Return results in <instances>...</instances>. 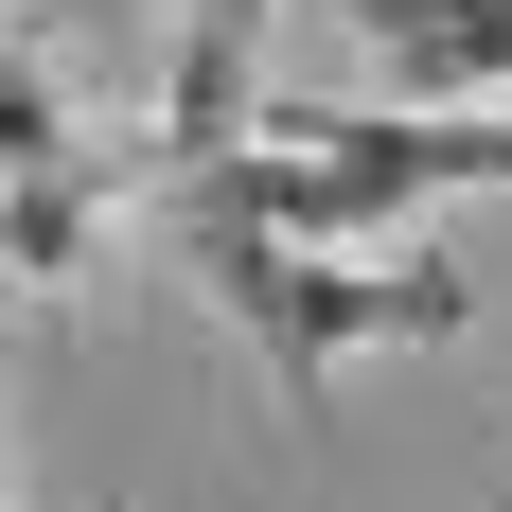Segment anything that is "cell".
Returning <instances> with one entry per match:
<instances>
[{"mask_svg": "<svg viewBox=\"0 0 512 512\" xmlns=\"http://www.w3.org/2000/svg\"><path fill=\"white\" fill-rule=\"evenodd\" d=\"M159 195H177V265L248 318L265 407H283V424H318V389H336L354 354H442V336L477 318V283H460V265H424V248L354 265V248H318V230H265V212L195 195V177H159Z\"/></svg>", "mask_w": 512, "mask_h": 512, "instance_id": "1", "label": "cell"}, {"mask_svg": "<svg viewBox=\"0 0 512 512\" xmlns=\"http://www.w3.org/2000/svg\"><path fill=\"white\" fill-rule=\"evenodd\" d=\"M389 71V106H495L512 89V0H336Z\"/></svg>", "mask_w": 512, "mask_h": 512, "instance_id": "2", "label": "cell"}, {"mask_svg": "<svg viewBox=\"0 0 512 512\" xmlns=\"http://www.w3.org/2000/svg\"><path fill=\"white\" fill-rule=\"evenodd\" d=\"M248 53H265V0H177V71H159V159H230V142H248Z\"/></svg>", "mask_w": 512, "mask_h": 512, "instance_id": "3", "label": "cell"}, {"mask_svg": "<svg viewBox=\"0 0 512 512\" xmlns=\"http://www.w3.org/2000/svg\"><path fill=\"white\" fill-rule=\"evenodd\" d=\"M124 106H89L71 89V53H36V36H0V177H36V159H71V142H106Z\"/></svg>", "mask_w": 512, "mask_h": 512, "instance_id": "4", "label": "cell"}, {"mask_svg": "<svg viewBox=\"0 0 512 512\" xmlns=\"http://www.w3.org/2000/svg\"><path fill=\"white\" fill-rule=\"evenodd\" d=\"M89 18H106V36H124V18H177V0H89Z\"/></svg>", "mask_w": 512, "mask_h": 512, "instance_id": "5", "label": "cell"}, {"mask_svg": "<svg viewBox=\"0 0 512 512\" xmlns=\"http://www.w3.org/2000/svg\"><path fill=\"white\" fill-rule=\"evenodd\" d=\"M106 512H124V495H106Z\"/></svg>", "mask_w": 512, "mask_h": 512, "instance_id": "6", "label": "cell"}]
</instances>
